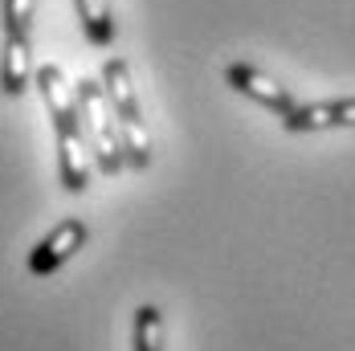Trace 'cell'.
<instances>
[{
	"mask_svg": "<svg viewBox=\"0 0 355 351\" xmlns=\"http://www.w3.org/2000/svg\"><path fill=\"white\" fill-rule=\"evenodd\" d=\"M78 106H82V127H86V143L94 151V164L103 176L123 172L127 155H123V135H119V114L110 106L103 82L82 78L78 82Z\"/></svg>",
	"mask_w": 355,
	"mask_h": 351,
	"instance_id": "6da1fadb",
	"label": "cell"
},
{
	"mask_svg": "<svg viewBox=\"0 0 355 351\" xmlns=\"http://www.w3.org/2000/svg\"><path fill=\"white\" fill-rule=\"evenodd\" d=\"M86 237H90V229H86V221H78V216H66V221H58L33 249H29V274L37 278H45V274H53V270H62L66 262H70L78 249L86 246Z\"/></svg>",
	"mask_w": 355,
	"mask_h": 351,
	"instance_id": "7a4b0ae2",
	"label": "cell"
},
{
	"mask_svg": "<svg viewBox=\"0 0 355 351\" xmlns=\"http://www.w3.org/2000/svg\"><path fill=\"white\" fill-rule=\"evenodd\" d=\"M53 139H58V176H62V188L66 192H86L90 188V172L98 168L94 164V151L86 143V127L70 123V127H53Z\"/></svg>",
	"mask_w": 355,
	"mask_h": 351,
	"instance_id": "3957f363",
	"label": "cell"
},
{
	"mask_svg": "<svg viewBox=\"0 0 355 351\" xmlns=\"http://www.w3.org/2000/svg\"><path fill=\"white\" fill-rule=\"evenodd\" d=\"M225 82L237 90V94H245V99H253L257 106H266V110H274L278 119H290L294 110H298V103L290 99V90H286L282 82H274L270 74H261L257 66H245V62H233L229 70H225Z\"/></svg>",
	"mask_w": 355,
	"mask_h": 351,
	"instance_id": "277c9868",
	"label": "cell"
},
{
	"mask_svg": "<svg viewBox=\"0 0 355 351\" xmlns=\"http://www.w3.org/2000/svg\"><path fill=\"white\" fill-rule=\"evenodd\" d=\"M37 90H41V103L49 110L53 127H70V123H82V106H78V82L66 78V70L58 62H45L37 66Z\"/></svg>",
	"mask_w": 355,
	"mask_h": 351,
	"instance_id": "5b68a950",
	"label": "cell"
},
{
	"mask_svg": "<svg viewBox=\"0 0 355 351\" xmlns=\"http://www.w3.org/2000/svg\"><path fill=\"white\" fill-rule=\"evenodd\" d=\"M37 82V66H33V41L21 33H4V53H0V90L8 99L25 94Z\"/></svg>",
	"mask_w": 355,
	"mask_h": 351,
	"instance_id": "8992f818",
	"label": "cell"
},
{
	"mask_svg": "<svg viewBox=\"0 0 355 351\" xmlns=\"http://www.w3.org/2000/svg\"><path fill=\"white\" fill-rule=\"evenodd\" d=\"M286 131H335V127H355V99H331V103H306L290 119H282Z\"/></svg>",
	"mask_w": 355,
	"mask_h": 351,
	"instance_id": "52a82bcc",
	"label": "cell"
},
{
	"mask_svg": "<svg viewBox=\"0 0 355 351\" xmlns=\"http://www.w3.org/2000/svg\"><path fill=\"white\" fill-rule=\"evenodd\" d=\"M98 82H103V90H107V99H110V106H114V114H119V123H123V119H143L139 94H135V82H131V66H127L123 58H107Z\"/></svg>",
	"mask_w": 355,
	"mask_h": 351,
	"instance_id": "ba28073f",
	"label": "cell"
},
{
	"mask_svg": "<svg viewBox=\"0 0 355 351\" xmlns=\"http://www.w3.org/2000/svg\"><path fill=\"white\" fill-rule=\"evenodd\" d=\"M78 8V21H82V33L90 45H110L114 41V12H110V0H73Z\"/></svg>",
	"mask_w": 355,
	"mask_h": 351,
	"instance_id": "9c48e42d",
	"label": "cell"
},
{
	"mask_svg": "<svg viewBox=\"0 0 355 351\" xmlns=\"http://www.w3.org/2000/svg\"><path fill=\"white\" fill-rule=\"evenodd\" d=\"M119 135H123V155H127V164L143 172V168L151 164V139H147L143 119H123V123H119Z\"/></svg>",
	"mask_w": 355,
	"mask_h": 351,
	"instance_id": "30bf717a",
	"label": "cell"
},
{
	"mask_svg": "<svg viewBox=\"0 0 355 351\" xmlns=\"http://www.w3.org/2000/svg\"><path fill=\"white\" fill-rule=\"evenodd\" d=\"M135 351H164V318H159V307L143 302L135 311Z\"/></svg>",
	"mask_w": 355,
	"mask_h": 351,
	"instance_id": "8fae6325",
	"label": "cell"
},
{
	"mask_svg": "<svg viewBox=\"0 0 355 351\" xmlns=\"http://www.w3.org/2000/svg\"><path fill=\"white\" fill-rule=\"evenodd\" d=\"M33 8L37 0H4V33H33Z\"/></svg>",
	"mask_w": 355,
	"mask_h": 351,
	"instance_id": "7c38bea8",
	"label": "cell"
}]
</instances>
